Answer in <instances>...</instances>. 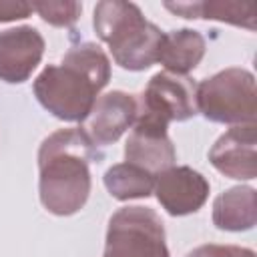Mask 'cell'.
<instances>
[{"label":"cell","instance_id":"ba28073f","mask_svg":"<svg viewBox=\"0 0 257 257\" xmlns=\"http://www.w3.org/2000/svg\"><path fill=\"white\" fill-rule=\"evenodd\" d=\"M137 110V96L122 90H112L94 100L90 112L78 128L94 147H106L116 143L122 133L133 126Z\"/></svg>","mask_w":257,"mask_h":257},{"label":"cell","instance_id":"277c9868","mask_svg":"<svg viewBox=\"0 0 257 257\" xmlns=\"http://www.w3.org/2000/svg\"><path fill=\"white\" fill-rule=\"evenodd\" d=\"M255 76L239 66L219 70L197 84V110L221 124H255Z\"/></svg>","mask_w":257,"mask_h":257},{"label":"cell","instance_id":"e0dca14e","mask_svg":"<svg viewBox=\"0 0 257 257\" xmlns=\"http://www.w3.org/2000/svg\"><path fill=\"white\" fill-rule=\"evenodd\" d=\"M187 257H255V251L247 247H237V245H199L193 251H189Z\"/></svg>","mask_w":257,"mask_h":257},{"label":"cell","instance_id":"30bf717a","mask_svg":"<svg viewBox=\"0 0 257 257\" xmlns=\"http://www.w3.org/2000/svg\"><path fill=\"white\" fill-rule=\"evenodd\" d=\"M211 165L225 177L251 181L257 177L255 124H237L223 133L209 151Z\"/></svg>","mask_w":257,"mask_h":257},{"label":"cell","instance_id":"3957f363","mask_svg":"<svg viewBox=\"0 0 257 257\" xmlns=\"http://www.w3.org/2000/svg\"><path fill=\"white\" fill-rule=\"evenodd\" d=\"M92 26L108 44L112 60L124 70H145L157 62L163 30L149 22L141 8L124 0H102L94 6Z\"/></svg>","mask_w":257,"mask_h":257},{"label":"cell","instance_id":"7a4b0ae2","mask_svg":"<svg viewBox=\"0 0 257 257\" xmlns=\"http://www.w3.org/2000/svg\"><path fill=\"white\" fill-rule=\"evenodd\" d=\"M110 80V60L98 44L70 46L60 64H48L34 80V96L56 118L82 122Z\"/></svg>","mask_w":257,"mask_h":257},{"label":"cell","instance_id":"4fadbf2b","mask_svg":"<svg viewBox=\"0 0 257 257\" xmlns=\"http://www.w3.org/2000/svg\"><path fill=\"white\" fill-rule=\"evenodd\" d=\"M205 48H207V42L201 32L193 28L171 30V32H165L161 38L157 62H161L169 72L187 74L203 60Z\"/></svg>","mask_w":257,"mask_h":257},{"label":"cell","instance_id":"5bb4252c","mask_svg":"<svg viewBox=\"0 0 257 257\" xmlns=\"http://www.w3.org/2000/svg\"><path fill=\"white\" fill-rule=\"evenodd\" d=\"M163 6L183 18L219 20V22H229L241 28L255 30V6L251 2L193 0V2H165Z\"/></svg>","mask_w":257,"mask_h":257},{"label":"cell","instance_id":"7c38bea8","mask_svg":"<svg viewBox=\"0 0 257 257\" xmlns=\"http://www.w3.org/2000/svg\"><path fill=\"white\" fill-rule=\"evenodd\" d=\"M257 223V191L231 187L213 201V225L221 231H249Z\"/></svg>","mask_w":257,"mask_h":257},{"label":"cell","instance_id":"52a82bcc","mask_svg":"<svg viewBox=\"0 0 257 257\" xmlns=\"http://www.w3.org/2000/svg\"><path fill=\"white\" fill-rule=\"evenodd\" d=\"M139 108L155 114L167 124L177 120H189L197 110V82L187 74H175L169 70L157 72L141 98H137Z\"/></svg>","mask_w":257,"mask_h":257},{"label":"cell","instance_id":"2e32d148","mask_svg":"<svg viewBox=\"0 0 257 257\" xmlns=\"http://www.w3.org/2000/svg\"><path fill=\"white\" fill-rule=\"evenodd\" d=\"M32 12H38V16L52 26L68 28L78 20L82 4L74 0H40L32 2Z\"/></svg>","mask_w":257,"mask_h":257},{"label":"cell","instance_id":"8992f818","mask_svg":"<svg viewBox=\"0 0 257 257\" xmlns=\"http://www.w3.org/2000/svg\"><path fill=\"white\" fill-rule=\"evenodd\" d=\"M169 124L151 112L137 110V118L131 126L124 143V159L151 173L153 177L175 167L177 151L167 133Z\"/></svg>","mask_w":257,"mask_h":257},{"label":"cell","instance_id":"9a60e30c","mask_svg":"<svg viewBox=\"0 0 257 257\" xmlns=\"http://www.w3.org/2000/svg\"><path fill=\"white\" fill-rule=\"evenodd\" d=\"M104 187L110 193V197L118 201H131V199H145L153 193L155 177L147 173L145 169L131 165V163H118L112 165L104 177Z\"/></svg>","mask_w":257,"mask_h":257},{"label":"cell","instance_id":"6da1fadb","mask_svg":"<svg viewBox=\"0 0 257 257\" xmlns=\"http://www.w3.org/2000/svg\"><path fill=\"white\" fill-rule=\"evenodd\" d=\"M82 131L60 128L46 137L38 149V193L42 207L58 217L78 213L90 195V163L100 161Z\"/></svg>","mask_w":257,"mask_h":257},{"label":"cell","instance_id":"ac0fdd59","mask_svg":"<svg viewBox=\"0 0 257 257\" xmlns=\"http://www.w3.org/2000/svg\"><path fill=\"white\" fill-rule=\"evenodd\" d=\"M32 4L24 0H0V22H12L30 16Z\"/></svg>","mask_w":257,"mask_h":257},{"label":"cell","instance_id":"8fae6325","mask_svg":"<svg viewBox=\"0 0 257 257\" xmlns=\"http://www.w3.org/2000/svg\"><path fill=\"white\" fill-rule=\"evenodd\" d=\"M44 54V38L32 26L0 32V80L20 84L28 80Z\"/></svg>","mask_w":257,"mask_h":257},{"label":"cell","instance_id":"5b68a950","mask_svg":"<svg viewBox=\"0 0 257 257\" xmlns=\"http://www.w3.org/2000/svg\"><path fill=\"white\" fill-rule=\"evenodd\" d=\"M102 257H169L161 217L151 207H120L108 219Z\"/></svg>","mask_w":257,"mask_h":257},{"label":"cell","instance_id":"9c48e42d","mask_svg":"<svg viewBox=\"0 0 257 257\" xmlns=\"http://www.w3.org/2000/svg\"><path fill=\"white\" fill-rule=\"evenodd\" d=\"M209 189V181L191 167H171L155 175L153 185L157 201L173 217L197 213L205 205Z\"/></svg>","mask_w":257,"mask_h":257}]
</instances>
